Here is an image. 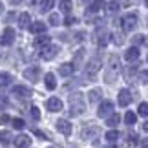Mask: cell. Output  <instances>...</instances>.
<instances>
[{
  "mask_svg": "<svg viewBox=\"0 0 148 148\" xmlns=\"http://www.w3.org/2000/svg\"><path fill=\"white\" fill-rule=\"evenodd\" d=\"M134 40H135V44H145V42H146L145 38H143V35H137V37L134 38Z\"/></svg>",
  "mask_w": 148,
  "mask_h": 148,
  "instance_id": "cell-40",
  "label": "cell"
},
{
  "mask_svg": "<svg viewBox=\"0 0 148 148\" xmlns=\"http://www.w3.org/2000/svg\"><path fill=\"white\" fill-rule=\"evenodd\" d=\"M75 22H77V20H75V18H73V16H66V20H64V24H66V26H73V24H75Z\"/></svg>",
  "mask_w": 148,
  "mask_h": 148,
  "instance_id": "cell-38",
  "label": "cell"
},
{
  "mask_svg": "<svg viewBox=\"0 0 148 148\" xmlns=\"http://www.w3.org/2000/svg\"><path fill=\"white\" fill-rule=\"evenodd\" d=\"M130 102H132V93H130L126 88L121 90V92H119V106L126 108V106L130 104Z\"/></svg>",
  "mask_w": 148,
  "mask_h": 148,
  "instance_id": "cell-13",
  "label": "cell"
},
{
  "mask_svg": "<svg viewBox=\"0 0 148 148\" xmlns=\"http://www.w3.org/2000/svg\"><path fill=\"white\" fill-rule=\"evenodd\" d=\"M31 117L33 119H40V112H38L37 106H31Z\"/></svg>",
  "mask_w": 148,
  "mask_h": 148,
  "instance_id": "cell-36",
  "label": "cell"
},
{
  "mask_svg": "<svg viewBox=\"0 0 148 148\" xmlns=\"http://www.w3.org/2000/svg\"><path fill=\"white\" fill-rule=\"evenodd\" d=\"M97 134H99V126H93V124H90V126L82 128V132H81V137H82L84 141H90V139H93Z\"/></svg>",
  "mask_w": 148,
  "mask_h": 148,
  "instance_id": "cell-11",
  "label": "cell"
},
{
  "mask_svg": "<svg viewBox=\"0 0 148 148\" xmlns=\"http://www.w3.org/2000/svg\"><path fill=\"white\" fill-rule=\"evenodd\" d=\"M15 35H16L15 29L8 26V27L4 29V33H2V38H0V42H2L4 46H9V44H13V42H15Z\"/></svg>",
  "mask_w": 148,
  "mask_h": 148,
  "instance_id": "cell-8",
  "label": "cell"
},
{
  "mask_svg": "<svg viewBox=\"0 0 148 148\" xmlns=\"http://www.w3.org/2000/svg\"><path fill=\"white\" fill-rule=\"evenodd\" d=\"M57 130L64 135H71V123L66 121V119H59L57 121Z\"/></svg>",
  "mask_w": 148,
  "mask_h": 148,
  "instance_id": "cell-12",
  "label": "cell"
},
{
  "mask_svg": "<svg viewBox=\"0 0 148 148\" xmlns=\"http://www.w3.org/2000/svg\"><path fill=\"white\" fill-rule=\"evenodd\" d=\"M29 29L33 33H44L46 31V24H44V22H33V24L29 26Z\"/></svg>",
  "mask_w": 148,
  "mask_h": 148,
  "instance_id": "cell-23",
  "label": "cell"
},
{
  "mask_svg": "<svg viewBox=\"0 0 148 148\" xmlns=\"http://www.w3.org/2000/svg\"><path fill=\"white\" fill-rule=\"evenodd\" d=\"M60 9L64 11V13H70L71 11V0H60Z\"/></svg>",
  "mask_w": 148,
  "mask_h": 148,
  "instance_id": "cell-28",
  "label": "cell"
},
{
  "mask_svg": "<svg viewBox=\"0 0 148 148\" xmlns=\"http://www.w3.org/2000/svg\"><path fill=\"white\" fill-rule=\"evenodd\" d=\"M73 71H75V66H73L71 62H64V64L59 68V73H60V75H64V77H70Z\"/></svg>",
  "mask_w": 148,
  "mask_h": 148,
  "instance_id": "cell-17",
  "label": "cell"
},
{
  "mask_svg": "<svg viewBox=\"0 0 148 148\" xmlns=\"http://www.w3.org/2000/svg\"><path fill=\"white\" fill-rule=\"evenodd\" d=\"M49 24H51V26H59V24H60V18H59V15H57V13L49 15Z\"/></svg>",
  "mask_w": 148,
  "mask_h": 148,
  "instance_id": "cell-32",
  "label": "cell"
},
{
  "mask_svg": "<svg viewBox=\"0 0 148 148\" xmlns=\"http://www.w3.org/2000/svg\"><path fill=\"white\" fill-rule=\"evenodd\" d=\"M119 71H121V60H119L117 55H112L110 60H108V70L104 73V81L106 82H115Z\"/></svg>",
  "mask_w": 148,
  "mask_h": 148,
  "instance_id": "cell-2",
  "label": "cell"
},
{
  "mask_svg": "<svg viewBox=\"0 0 148 148\" xmlns=\"http://www.w3.org/2000/svg\"><path fill=\"white\" fill-rule=\"evenodd\" d=\"M88 99H90V102H97V101H101L102 99V90L101 88H95V90H92V92L88 93Z\"/></svg>",
  "mask_w": 148,
  "mask_h": 148,
  "instance_id": "cell-20",
  "label": "cell"
},
{
  "mask_svg": "<svg viewBox=\"0 0 148 148\" xmlns=\"http://www.w3.org/2000/svg\"><path fill=\"white\" fill-rule=\"evenodd\" d=\"M84 110H86V106H84L82 95H81V93H73V95H70V115H71V117L81 115Z\"/></svg>",
  "mask_w": 148,
  "mask_h": 148,
  "instance_id": "cell-3",
  "label": "cell"
},
{
  "mask_svg": "<svg viewBox=\"0 0 148 148\" xmlns=\"http://www.w3.org/2000/svg\"><path fill=\"white\" fill-rule=\"evenodd\" d=\"M46 108L49 112H60L62 110V101L57 99V97H51V99L46 101Z\"/></svg>",
  "mask_w": 148,
  "mask_h": 148,
  "instance_id": "cell-14",
  "label": "cell"
},
{
  "mask_svg": "<svg viewBox=\"0 0 148 148\" xmlns=\"http://www.w3.org/2000/svg\"><path fill=\"white\" fill-rule=\"evenodd\" d=\"M35 135H38L40 139H46V135H44V134L40 132V130H35Z\"/></svg>",
  "mask_w": 148,
  "mask_h": 148,
  "instance_id": "cell-43",
  "label": "cell"
},
{
  "mask_svg": "<svg viewBox=\"0 0 148 148\" xmlns=\"http://www.w3.org/2000/svg\"><path fill=\"white\" fill-rule=\"evenodd\" d=\"M31 18H29V13H22L20 16H18V26L22 27V29H24V27H29L31 24Z\"/></svg>",
  "mask_w": 148,
  "mask_h": 148,
  "instance_id": "cell-21",
  "label": "cell"
},
{
  "mask_svg": "<svg viewBox=\"0 0 148 148\" xmlns=\"http://www.w3.org/2000/svg\"><path fill=\"white\" fill-rule=\"evenodd\" d=\"M119 5H121L119 2H110V4H108V13H117Z\"/></svg>",
  "mask_w": 148,
  "mask_h": 148,
  "instance_id": "cell-31",
  "label": "cell"
},
{
  "mask_svg": "<svg viewBox=\"0 0 148 148\" xmlns=\"http://www.w3.org/2000/svg\"><path fill=\"white\" fill-rule=\"evenodd\" d=\"M135 71H137V68H135V66H132V68H128V70H126V77H132L134 73H135Z\"/></svg>",
  "mask_w": 148,
  "mask_h": 148,
  "instance_id": "cell-39",
  "label": "cell"
},
{
  "mask_svg": "<svg viewBox=\"0 0 148 148\" xmlns=\"http://www.w3.org/2000/svg\"><path fill=\"white\" fill-rule=\"evenodd\" d=\"M141 148H148V137L141 141Z\"/></svg>",
  "mask_w": 148,
  "mask_h": 148,
  "instance_id": "cell-42",
  "label": "cell"
},
{
  "mask_svg": "<svg viewBox=\"0 0 148 148\" xmlns=\"http://www.w3.org/2000/svg\"><path fill=\"white\" fill-rule=\"evenodd\" d=\"M113 113V102L112 101H102L99 104V110H97V115L99 117H110Z\"/></svg>",
  "mask_w": 148,
  "mask_h": 148,
  "instance_id": "cell-6",
  "label": "cell"
},
{
  "mask_svg": "<svg viewBox=\"0 0 148 148\" xmlns=\"http://www.w3.org/2000/svg\"><path fill=\"white\" fill-rule=\"evenodd\" d=\"M139 81L141 84H148V71H139Z\"/></svg>",
  "mask_w": 148,
  "mask_h": 148,
  "instance_id": "cell-35",
  "label": "cell"
},
{
  "mask_svg": "<svg viewBox=\"0 0 148 148\" xmlns=\"http://www.w3.org/2000/svg\"><path fill=\"white\" fill-rule=\"evenodd\" d=\"M5 106H8V97H5V95H0V110H4Z\"/></svg>",
  "mask_w": 148,
  "mask_h": 148,
  "instance_id": "cell-37",
  "label": "cell"
},
{
  "mask_svg": "<svg viewBox=\"0 0 148 148\" xmlns=\"http://www.w3.org/2000/svg\"><path fill=\"white\" fill-rule=\"evenodd\" d=\"M124 121H126V124H135V121H137V115H135L134 112H126Z\"/></svg>",
  "mask_w": 148,
  "mask_h": 148,
  "instance_id": "cell-27",
  "label": "cell"
},
{
  "mask_svg": "<svg viewBox=\"0 0 148 148\" xmlns=\"http://www.w3.org/2000/svg\"><path fill=\"white\" fill-rule=\"evenodd\" d=\"M106 139L110 141V143H115V141L119 139V132H117V130H110V132H106Z\"/></svg>",
  "mask_w": 148,
  "mask_h": 148,
  "instance_id": "cell-26",
  "label": "cell"
},
{
  "mask_svg": "<svg viewBox=\"0 0 148 148\" xmlns=\"http://www.w3.org/2000/svg\"><path fill=\"white\" fill-rule=\"evenodd\" d=\"M24 77L27 79V81H31V82H37L38 77H40V68H38V66L26 68V70H24Z\"/></svg>",
  "mask_w": 148,
  "mask_h": 148,
  "instance_id": "cell-7",
  "label": "cell"
},
{
  "mask_svg": "<svg viewBox=\"0 0 148 148\" xmlns=\"http://www.w3.org/2000/svg\"><path fill=\"white\" fill-rule=\"evenodd\" d=\"M57 53H59V46H46V48H42L40 57L44 60H51L57 57Z\"/></svg>",
  "mask_w": 148,
  "mask_h": 148,
  "instance_id": "cell-10",
  "label": "cell"
},
{
  "mask_svg": "<svg viewBox=\"0 0 148 148\" xmlns=\"http://www.w3.org/2000/svg\"><path fill=\"white\" fill-rule=\"evenodd\" d=\"M137 113L143 117H148V102H141L139 108H137Z\"/></svg>",
  "mask_w": 148,
  "mask_h": 148,
  "instance_id": "cell-29",
  "label": "cell"
},
{
  "mask_svg": "<svg viewBox=\"0 0 148 148\" xmlns=\"http://www.w3.org/2000/svg\"><path fill=\"white\" fill-rule=\"evenodd\" d=\"M135 27H137V13H128L123 18V31L128 33V31H134Z\"/></svg>",
  "mask_w": 148,
  "mask_h": 148,
  "instance_id": "cell-4",
  "label": "cell"
},
{
  "mask_svg": "<svg viewBox=\"0 0 148 148\" xmlns=\"http://www.w3.org/2000/svg\"><path fill=\"white\" fill-rule=\"evenodd\" d=\"M53 0H42V2H40V11H42V13H48V11L51 9V8H53Z\"/></svg>",
  "mask_w": 148,
  "mask_h": 148,
  "instance_id": "cell-25",
  "label": "cell"
},
{
  "mask_svg": "<svg viewBox=\"0 0 148 148\" xmlns=\"http://www.w3.org/2000/svg\"><path fill=\"white\" fill-rule=\"evenodd\" d=\"M139 55H141V51H139V48L137 46H132L130 49H126V60H137L139 59Z\"/></svg>",
  "mask_w": 148,
  "mask_h": 148,
  "instance_id": "cell-18",
  "label": "cell"
},
{
  "mask_svg": "<svg viewBox=\"0 0 148 148\" xmlns=\"http://www.w3.org/2000/svg\"><path fill=\"white\" fill-rule=\"evenodd\" d=\"M102 5H104V0H93V5H92V11H99Z\"/></svg>",
  "mask_w": 148,
  "mask_h": 148,
  "instance_id": "cell-34",
  "label": "cell"
},
{
  "mask_svg": "<svg viewBox=\"0 0 148 148\" xmlns=\"http://www.w3.org/2000/svg\"><path fill=\"white\" fill-rule=\"evenodd\" d=\"M119 121H121V117H119V113H112V115L106 119V124H108L110 128H115L117 124H119Z\"/></svg>",
  "mask_w": 148,
  "mask_h": 148,
  "instance_id": "cell-22",
  "label": "cell"
},
{
  "mask_svg": "<svg viewBox=\"0 0 148 148\" xmlns=\"http://www.w3.org/2000/svg\"><path fill=\"white\" fill-rule=\"evenodd\" d=\"M146 60H148V59H146Z\"/></svg>",
  "mask_w": 148,
  "mask_h": 148,
  "instance_id": "cell-48",
  "label": "cell"
},
{
  "mask_svg": "<svg viewBox=\"0 0 148 148\" xmlns=\"http://www.w3.org/2000/svg\"><path fill=\"white\" fill-rule=\"evenodd\" d=\"M0 141H2V143H9L11 141V134L8 132V130H4V132L0 134Z\"/></svg>",
  "mask_w": 148,
  "mask_h": 148,
  "instance_id": "cell-33",
  "label": "cell"
},
{
  "mask_svg": "<svg viewBox=\"0 0 148 148\" xmlns=\"http://www.w3.org/2000/svg\"><path fill=\"white\" fill-rule=\"evenodd\" d=\"M13 95L22 97V99H27V97H31V90L26 88V86H15L13 88Z\"/></svg>",
  "mask_w": 148,
  "mask_h": 148,
  "instance_id": "cell-15",
  "label": "cell"
},
{
  "mask_svg": "<svg viewBox=\"0 0 148 148\" xmlns=\"http://www.w3.org/2000/svg\"><path fill=\"white\" fill-rule=\"evenodd\" d=\"M49 148H51V146H49Z\"/></svg>",
  "mask_w": 148,
  "mask_h": 148,
  "instance_id": "cell-47",
  "label": "cell"
},
{
  "mask_svg": "<svg viewBox=\"0 0 148 148\" xmlns=\"http://www.w3.org/2000/svg\"><path fill=\"white\" fill-rule=\"evenodd\" d=\"M106 148H115V146H113V145H110V146H106Z\"/></svg>",
  "mask_w": 148,
  "mask_h": 148,
  "instance_id": "cell-46",
  "label": "cell"
},
{
  "mask_svg": "<svg viewBox=\"0 0 148 148\" xmlns=\"http://www.w3.org/2000/svg\"><path fill=\"white\" fill-rule=\"evenodd\" d=\"M143 130H145V132H148V121H146V123L143 124Z\"/></svg>",
  "mask_w": 148,
  "mask_h": 148,
  "instance_id": "cell-44",
  "label": "cell"
},
{
  "mask_svg": "<svg viewBox=\"0 0 148 148\" xmlns=\"http://www.w3.org/2000/svg\"><path fill=\"white\" fill-rule=\"evenodd\" d=\"M101 66H102V60H101L99 55H95L93 59H90V62L86 64V68H84V71H82V79H84L82 82H92L93 79L97 77V71L101 70Z\"/></svg>",
  "mask_w": 148,
  "mask_h": 148,
  "instance_id": "cell-1",
  "label": "cell"
},
{
  "mask_svg": "<svg viewBox=\"0 0 148 148\" xmlns=\"http://www.w3.org/2000/svg\"><path fill=\"white\" fill-rule=\"evenodd\" d=\"M9 82H11V75L5 73V71H2V73H0V88H5Z\"/></svg>",
  "mask_w": 148,
  "mask_h": 148,
  "instance_id": "cell-24",
  "label": "cell"
},
{
  "mask_svg": "<svg viewBox=\"0 0 148 148\" xmlns=\"http://www.w3.org/2000/svg\"><path fill=\"white\" fill-rule=\"evenodd\" d=\"M11 123H13V128H16V130H22L24 128V119H18V117H15V119H11Z\"/></svg>",
  "mask_w": 148,
  "mask_h": 148,
  "instance_id": "cell-30",
  "label": "cell"
},
{
  "mask_svg": "<svg viewBox=\"0 0 148 148\" xmlns=\"http://www.w3.org/2000/svg\"><path fill=\"white\" fill-rule=\"evenodd\" d=\"M2 11H4V5H2V2H0V13H2Z\"/></svg>",
  "mask_w": 148,
  "mask_h": 148,
  "instance_id": "cell-45",
  "label": "cell"
},
{
  "mask_svg": "<svg viewBox=\"0 0 148 148\" xmlns=\"http://www.w3.org/2000/svg\"><path fill=\"white\" fill-rule=\"evenodd\" d=\"M44 84H46L48 90H55L57 88V79L53 73H46V77H44Z\"/></svg>",
  "mask_w": 148,
  "mask_h": 148,
  "instance_id": "cell-19",
  "label": "cell"
},
{
  "mask_svg": "<svg viewBox=\"0 0 148 148\" xmlns=\"http://www.w3.org/2000/svg\"><path fill=\"white\" fill-rule=\"evenodd\" d=\"M110 42V33L104 26H99L97 29H95V44H99V46H106V44Z\"/></svg>",
  "mask_w": 148,
  "mask_h": 148,
  "instance_id": "cell-5",
  "label": "cell"
},
{
  "mask_svg": "<svg viewBox=\"0 0 148 148\" xmlns=\"http://www.w3.org/2000/svg\"><path fill=\"white\" fill-rule=\"evenodd\" d=\"M130 145H137V135L130 134Z\"/></svg>",
  "mask_w": 148,
  "mask_h": 148,
  "instance_id": "cell-41",
  "label": "cell"
},
{
  "mask_svg": "<svg viewBox=\"0 0 148 148\" xmlns=\"http://www.w3.org/2000/svg\"><path fill=\"white\" fill-rule=\"evenodd\" d=\"M49 42H51V38H49L48 35H40V37H35L33 46H37V48H46V46H49Z\"/></svg>",
  "mask_w": 148,
  "mask_h": 148,
  "instance_id": "cell-16",
  "label": "cell"
},
{
  "mask_svg": "<svg viewBox=\"0 0 148 148\" xmlns=\"http://www.w3.org/2000/svg\"><path fill=\"white\" fill-rule=\"evenodd\" d=\"M13 145L16 148H29L31 146V139H29V135L20 134V135H16V137L13 139Z\"/></svg>",
  "mask_w": 148,
  "mask_h": 148,
  "instance_id": "cell-9",
  "label": "cell"
}]
</instances>
